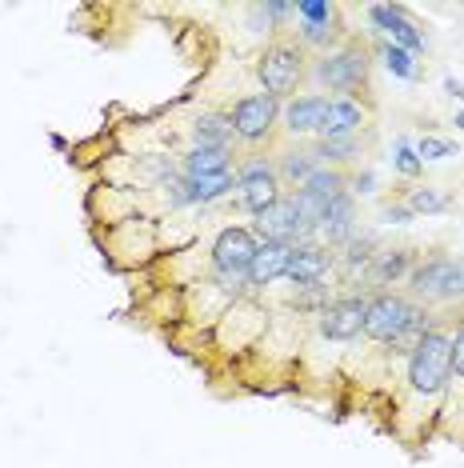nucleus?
Returning a JSON list of instances; mask_svg holds the SVG:
<instances>
[{
    "instance_id": "obj_1",
    "label": "nucleus",
    "mask_w": 464,
    "mask_h": 468,
    "mask_svg": "<svg viewBox=\"0 0 464 468\" xmlns=\"http://www.w3.org/2000/svg\"><path fill=\"white\" fill-rule=\"evenodd\" d=\"M452 377V340L445 333H428L420 345L408 353V385L420 397H437Z\"/></svg>"
},
{
    "instance_id": "obj_2",
    "label": "nucleus",
    "mask_w": 464,
    "mask_h": 468,
    "mask_svg": "<svg viewBox=\"0 0 464 468\" xmlns=\"http://www.w3.org/2000/svg\"><path fill=\"white\" fill-rule=\"evenodd\" d=\"M257 237L248 229H225L213 244V272L225 289H240V281H248V264L257 257Z\"/></svg>"
},
{
    "instance_id": "obj_3",
    "label": "nucleus",
    "mask_w": 464,
    "mask_h": 468,
    "mask_svg": "<svg viewBox=\"0 0 464 468\" xmlns=\"http://www.w3.org/2000/svg\"><path fill=\"white\" fill-rule=\"evenodd\" d=\"M260 84H265L269 97H289L292 89H297L301 72H304V52L301 45H289V40H277V45L265 48V57H260Z\"/></svg>"
},
{
    "instance_id": "obj_4",
    "label": "nucleus",
    "mask_w": 464,
    "mask_h": 468,
    "mask_svg": "<svg viewBox=\"0 0 464 468\" xmlns=\"http://www.w3.org/2000/svg\"><path fill=\"white\" fill-rule=\"evenodd\" d=\"M413 292L428 301H460L464 296V261L457 257H432L413 269Z\"/></svg>"
},
{
    "instance_id": "obj_5",
    "label": "nucleus",
    "mask_w": 464,
    "mask_h": 468,
    "mask_svg": "<svg viewBox=\"0 0 464 468\" xmlns=\"http://www.w3.org/2000/svg\"><path fill=\"white\" fill-rule=\"evenodd\" d=\"M237 188H240V200H245V208L252 212V217H260L269 205H277L280 200L277 173H272V165L265 161V156H252V161L240 165Z\"/></svg>"
},
{
    "instance_id": "obj_6",
    "label": "nucleus",
    "mask_w": 464,
    "mask_h": 468,
    "mask_svg": "<svg viewBox=\"0 0 464 468\" xmlns=\"http://www.w3.org/2000/svg\"><path fill=\"white\" fill-rule=\"evenodd\" d=\"M316 80L329 84L336 92H356L368 80V52L361 45L332 52V57H324L321 65H316Z\"/></svg>"
},
{
    "instance_id": "obj_7",
    "label": "nucleus",
    "mask_w": 464,
    "mask_h": 468,
    "mask_svg": "<svg viewBox=\"0 0 464 468\" xmlns=\"http://www.w3.org/2000/svg\"><path fill=\"white\" fill-rule=\"evenodd\" d=\"M277 116H280V101L269 97V92H257V97H245L237 109H232V133H237L240 141L257 144L272 133Z\"/></svg>"
},
{
    "instance_id": "obj_8",
    "label": "nucleus",
    "mask_w": 464,
    "mask_h": 468,
    "mask_svg": "<svg viewBox=\"0 0 464 468\" xmlns=\"http://www.w3.org/2000/svg\"><path fill=\"white\" fill-rule=\"evenodd\" d=\"M257 232H260L265 240H272V244H292V249H297V240H304L312 229L301 220L297 205H292L289 197H280L277 205H269V208L257 217Z\"/></svg>"
},
{
    "instance_id": "obj_9",
    "label": "nucleus",
    "mask_w": 464,
    "mask_h": 468,
    "mask_svg": "<svg viewBox=\"0 0 464 468\" xmlns=\"http://www.w3.org/2000/svg\"><path fill=\"white\" fill-rule=\"evenodd\" d=\"M417 308L408 301H400V296H376V301H368V313H364V336L373 340H393L400 328L413 321Z\"/></svg>"
},
{
    "instance_id": "obj_10",
    "label": "nucleus",
    "mask_w": 464,
    "mask_h": 468,
    "mask_svg": "<svg viewBox=\"0 0 464 468\" xmlns=\"http://www.w3.org/2000/svg\"><path fill=\"white\" fill-rule=\"evenodd\" d=\"M368 16H373V25L388 37V45L413 52V57L425 48V37H420V28L405 16V8H400V5H373V8H368Z\"/></svg>"
},
{
    "instance_id": "obj_11",
    "label": "nucleus",
    "mask_w": 464,
    "mask_h": 468,
    "mask_svg": "<svg viewBox=\"0 0 464 468\" xmlns=\"http://www.w3.org/2000/svg\"><path fill=\"white\" fill-rule=\"evenodd\" d=\"M364 313H368L364 296H344V301H336L321 313V333L329 340H353L356 333H364Z\"/></svg>"
},
{
    "instance_id": "obj_12",
    "label": "nucleus",
    "mask_w": 464,
    "mask_h": 468,
    "mask_svg": "<svg viewBox=\"0 0 464 468\" xmlns=\"http://www.w3.org/2000/svg\"><path fill=\"white\" fill-rule=\"evenodd\" d=\"M332 272V252L321 244H297L289 261V281L297 289H321V281Z\"/></svg>"
},
{
    "instance_id": "obj_13",
    "label": "nucleus",
    "mask_w": 464,
    "mask_h": 468,
    "mask_svg": "<svg viewBox=\"0 0 464 468\" xmlns=\"http://www.w3.org/2000/svg\"><path fill=\"white\" fill-rule=\"evenodd\" d=\"M364 124V109L353 97H332L329 109L321 116V141H344V136H356V129Z\"/></svg>"
},
{
    "instance_id": "obj_14",
    "label": "nucleus",
    "mask_w": 464,
    "mask_h": 468,
    "mask_svg": "<svg viewBox=\"0 0 464 468\" xmlns=\"http://www.w3.org/2000/svg\"><path fill=\"white\" fill-rule=\"evenodd\" d=\"M232 185H237L232 173L200 176V180H173V185H168V197H173V205H208V200L225 197Z\"/></svg>"
},
{
    "instance_id": "obj_15",
    "label": "nucleus",
    "mask_w": 464,
    "mask_h": 468,
    "mask_svg": "<svg viewBox=\"0 0 464 468\" xmlns=\"http://www.w3.org/2000/svg\"><path fill=\"white\" fill-rule=\"evenodd\" d=\"M289 261H292V244L265 240L248 264V284H272V281H280V276H289Z\"/></svg>"
},
{
    "instance_id": "obj_16",
    "label": "nucleus",
    "mask_w": 464,
    "mask_h": 468,
    "mask_svg": "<svg viewBox=\"0 0 464 468\" xmlns=\"http://www.w3.org/2000/svg\"><path fill=\"white\" fill-rule=\"evenodd\" d=\"M292 13L304 20V25H301V37L309 40V45H324V40L332 37L336 8L329 5V0H301V5H292Z\"/></svg>"
},
{
    "instance_id": "obj_17",
    "label": "nucleus",
    "mask_w": 464,
    "mask_h": 468,
    "mask_svg": "<svg viewBox=\"0 0 464 468\" xmlns=\"http://www.w3.org/2000/svg\"><path fill=\"white\" fill-rule=\"evenodd\" d=\"M321 232H324V240L329 244H348L353 240V197L341 193V197H332L329 200V212H324V220H321Z\"/></svg>"
},
{
    "instance_id": "obj_18",
    "label": "nucleus",
    "mask_w": 464,
    "mask_h": 468,
    "mask_svg": "<svg viewBox=\"0 0 464 468\" xmlns=\"http://www.w3.org/2000/svg\"><path fill=\"white\" fill-rule=\"evenodd\" d=\"M228 148H208L196 144L193 153H185V180H200V176H220L228 173Z\"/></svg>"
},
{
    "instance_id": "obj_19",
    "label": "nucleus",
    "mask_w": 464,
    "mask_h": 468,
    "mask_svg": "<svg viewBox=\"0 0 464 468\" xmlns=\"http://www.w3.org/2000/svg\"><path fill=\"white\" fill-rule=\"evenodd\" d=\"M329 109V97H297L284 109V124H289V133H316L321 129V116Z\"/></svg>"
},
{
    "instance_id": "obj_20",
    "label": "nucleus",
    "mask_w": 464,
    "mask_h": 468,
    "mask_svg": "<svg viewBox=\"0 0 464 468\" xmlns=\"http://www.w3.org/2000/svg\"><path fill=\"white\" fill-rule=\"evenodd\" d=\"M193 136H196V144L228 148L232 136H237V133H232V116H228V112H205V116H196Z\"/></svg>"
},
{
    "instance_id": "obj_21",
    "label": "nucleus",
    "mask_w": 464,
    "mask_h": 468,
    "mask_svg": "<svg viewBox=\"0 0 464 468\" xmlns=\"http://www.w3.org/2000/svg\"><path fill=\"white\" fill-rule=\"evenodd\" d=\"M408 264H413V252H381V257H373V264H368V281L393 284L408 272Z\"/></svg>"
},
{
    "instance_id": "obj_22",
    "label": "nucleus",
    "mask_w": 464,
    "mask_h": 468,
    "mask_svg": "<svg viewBox=\"0 0 464 468\" xmlns=\"http://www.w3.org/2000/svg\"><path fill=\"white\" fill-rule=\"evenodd\" d=\"M428 333H432V328H428V313H420V308H417L413 321L400 328V333H396L393 340H388V345H393V353H413V348H417Z\"/></svg>"
},
{
    "instance_id": "obj_23",
    "label": "nucleus",
    "mask_w": 464,
    "mask_h": 468,
    "mask_svg": "<svg viewBox=\"0 0 464 468\" xmlns=\"http://www.w3.org/2000/svg\"><path fill=\"white\" fill-rule=\"evenodd\" d=\"M301 188H309V193H316V197H324V200H332V197H341L344 193V176L336 173V168H316V173L304 180Z\"/></svg>"
},
{
    "instance_id": "obj_24",
    "label": "nucleus",
    "mask_w": 464,
    "mask_h": 468,
    "mask_svg": "<svg viewBox=\"0 0 464 468\" xmlns=\"http://www.w3.org/2000/svg\"><path fill=\"white\" fill-rule=\"evenodd\" d=\"M292 205H297L301 220H304V225H309V229H321L324 212H329V200H324V197H316V193H309V188H297V197H292Z\"/></svg>"
},
{
    "instance_id": "obj_25",
    "label": "nucleus",
    "mask_w": 464,
    "mask_h": 468,
    "mask_svg": "<svg viewBox=\"0 0 464 468\" xmlns=\"http://www.w3.org/2000/svg\"><path fill=\"white\" fill-rule=\"evenodd\" d=\"M381 57H385V69L393 72V77L417 80V57H413V52H405V48H396V45H385Z\"/></svg>"
},
{
    "instance_id": "obj_26",
    "label": "nucleus",
    "mask_w": 464,
    "mask_h": 468,
    "mask_svg": "<svg viewBox=\"0 0 464 468\" xmlns=\"http://www.w3.org/2000/svg\"><path fill=\"white\" fill-rule=\"evenodd\" d=\"M280 168H284V176H289V180H301V185H304V180L321 168V156H316V148H309V153H289Z\"/></svg>"
},
{
    "instance_id": "obj_27",
    "label": "nucleus",
    "mask_w": 464,
    "mask_h": 468,
    "mask_svg": "<svg viewBox=\"0 0 464 468\" xmlns=\"http://www.w3.org/2000/svg\"><path fill=\"white\" fill-rule=\"evenodd\" d=\"M356 136H344V141H321V148H316V156L321 161H332V165H341V161H353L356 156Z\"/></svg>"
},
{
    "instance_id": "obj_28",
    "label": "nucleus",
    "mask_w": 464,
    "mask_h": 468,
    "mask_svg": "<svg viewBox=\"0 0 464 468\" xmlns=\"http://www.w3.org/2000/svg\"><path fill=\"white\" fill-rule=\"evenodd\" d=\"M413 148H417L420 165H425V161H445V156L457 153V144H452V141H440V136H420Z\"/></svg>"
},
{
    "instance_id": "obj_29",
    "label": "nucleus",
    "mask_w": 464,
    "mask_h": 468,
    "mask_svg": "<svg viewBox=\"0 0 464 468\" xmlns=\"http://www.w3.org/2000/svg\"><path fill=\"white\" fill-rule=\"evenodd\" d=\"M448 200L440 193H432V188H417L413 197H408V212H440Z\"/></svg>"
},
{
    "instance_id": "obj_30",
    "label": "nucleus",
    "mask_w": 464,
    "mask_h": 468,
    "mask_svg": "<svg viewBox=\"0 0 464 468\" xmlns=\"http://www.w3.org/2000/svg\"><path fill=\"white\" fill-rule=\"evenodd\" d=\"M396 173L400 176H417L420 173V156H417V148L408 144V141L396 144Z\"/></svg>"
},
{
    "instance_id": "obj_31",
    "label": "nucleus",
    "mask_w": 464,
    "mask_h": 468,
    "mask_svg": "<svg viewBox=\"0 0 464 468\" xmlns=\"http://www.w3.org/2000/svg\"><path fill=\"white\" fill-rule=\"evenodd\" d=\"M452 372H457V377H464V324H460L457 340H452Z\"/></svg>"
},
{
    "instance_id": "obj_32",
    "label": "nucleus",
    "mask_w": 464,
    "mask_h": 468,
    "mask_svg": "<svg viewBox=\"0 0 464 468\" xmlns=\"http://www.w3.org/2000/svg\"><path fill=\"white\" fill-rule=\"evenodd\" d=\"M385 220L388 225H405V220H413V212L408 208H385Z\"/></svg>"
},
{
    "instance_id": "obj_33",
    "label": "nucleus",
    "mask_w": 464,
    "mask_h": 468,
    "mask_svg": "<svg viewBox=\"0 0 464 468\" xmlns=\"http://www.w3.org/2000/svg\"><path fill=\"white\" fill-rule=\"evenodd\" d=\"M356 193H373V173L356 176Z\"/></svg>"
},
{
    "instance_id": "obj_34",
    "label": "nucleus",
    "mask_w": 464,
    "mask_h": 468,
    "mask_svg": "<svg viewBox=\"0 0 464 468\" xmlns=\"http://www.w3.org/2000/svg\"><path fill=\"white\" fill-rule=\"evenodd\" d=\"M445 89H448V97H460V101H464V84H457V80L448 77V80H445Z\"/></svg>"
},
{
    "instance_id": "obj_35",
    "label": "nucleus",
    "mask_w": 464,
    "mask_h": 468,
    "mask_svg": "<svg viewBox=\"0 0 464 468\" xmlns=\"http://www.w3.org/2000/svg\"><path fill=\"white\" fill-rule=\"evenodd\" d=\"M457 129H464V112H457Z\"/></svg>"
}]
</instances>
